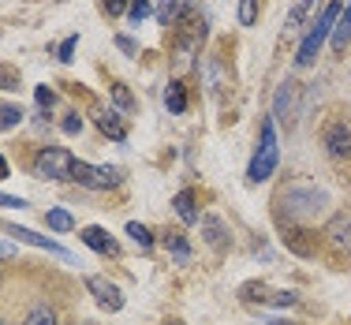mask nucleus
<instances>
[{"mask_svg": "<svg viewBox=\"0 0 351 325\" xmlns=\"http://www.w3.org/2000/svg\"><path fill=\"white\" fill-rule=\"evenodd\" d=\"M112 101L120 108H131V105H135V97H131V90L123 86V82H112Z\"/></svg>", "mask_w": 351, "mask_h": 325, "instance_id": "c85d7f7f", "label": "nucleus"}, {"mask_svg": "<svg viewBox=\"0 0 351 325\" xmlns=\"http://www.w3.org/2000/svg\"><path fill=\"white\" fill-rule=\"evenodd\" d=\"M60 128H64V135H79V131H82V116L79 112H68Z\"/></svg>", "mask_w": 351, "mask_h": 325, "instance_id": "7c9ffc66", "label": "nucleus"}, {"mask_svg": "<svg viewBox=\"0 0 351 325\" xmlns=\"http://www.w3.org/2000/svg\"><path fill=\"white\" fill-rule=\"evenodd\" d=\"M322 146L332 161H348L351 157V116L332 112L329 120L322 123Z\"/></svg>", "mask_w": 351, "mask_h": 325, "instance_id": "39448f33", "label": "nucleus"}, {"mask_svg": "<svg viewBox=\"0 0 351 325\" xmlns=\"http://www.w3.org/2000/svg\"><path fill=\"white\" fill-rule=\"evenodd\" d=\"M161 243H165V251H169L180 265H187V262H191V243H187V236H183L180 228L161 232Z\"/></svg>", "mask_w": 351, "mask_h": 325, "instance_id": "f3484780", "label": "nucleus"}, {"mask_svg": "<svg viewBox=\"0 0 351 325\" xmlns=\"http://www.w3.org/2000/svg\"><path fill=\"white\" fill-rule=\"evenodd\" d=\"M146 15H154V8H149V0H131V8H128V19H131V23H142Z\"/></svg>", "mask_w": 351, "mask_h": 325, "instance_id": "cd10ccee", "label": "nucleus"}, {"mask_svg": "<svg viewBox=\"0 0 351 325\" xmlns=\"http://www.w3.org/2000/svg\"><path fill=\"white\" fill-rule=\"evenodd\" d=\"M322 236H325V247H329V251H337L340 258L351 262V213H332L329 224L322 228Z\"/></svg>", "mask_w": 351, "mask_h": 325, "instance_id": "6e6552de", "label": "nucleus"}, {"mask_svg": "<svg viewBox=\"0 0 351 325\" xmlns=\"http://www.w3.org/2000/svg\"><path fill=\"white\" fill-rule=\"evenodd\" d=\"M75 49H79V34L64 38V41H60V49H56V53H60V60L68 64V60H75Z\"/></svg>", "mask_w": 351, "mask_h": 325, "instance_id": "c756f323", "label": "nucleus"}, {"mask_svg": "<svg viewBox=\"0 0 351 325\" xmlns=\"http://www.w3.org/2000/svg\"><path fill=\"white\" fill-rule=\"evenodd\" d=\"M82 325H97V322H82Z\"/></svg>", "mask_w": 351, "mask_h": 325, "instance_id": "e433bc0d", "label": "nucleus"}, {"mask_svg": "<svg viewBox=\"0 0 351 325\" xmlns=\"http://www.w3.org/2000/svg\"><path fill=\"white\" fill-rule=\"evenodd\" d=\"M0 228L8 232V236H15L19 243H30V247H41V251H49V254H56V258H64V262H71V251H64L60 243H53L49 236H38V232H30V228H23V224H0Z\"/></svg>", "mask_w": 351, "mask_h": 325, "instance_id": "9b49d317", "label": "nucleus"}, {"mask_svg": "<svg viewBox=\"0 0 351 325\" xmlns=\"http://www.w3.org/2000/svg\"><path fill=\"white\" fill-rule=\"evenodd\" d=\"M277 161H280V139H277V120L265 116L262 120V131H258V149L250 157V169H247V183H265L277 172Z\"/></svg>", "mask_w": 351, "mask_h": 325, "instance_id": "7ed1b4c3", "label": "nucleus"}, {"mask_svg": "<svg viewBox=\"0 0 351 325\" xmlns=\"http://www.w3.org/2000/svg\"><path fill=\"white\" fill-rule=\"evenodd\" d=\"M165 105H169V112H187V90H183V82H169L165 86Z\"/></svg>", "mask_w": 351, "mask_h": 325, "instance_id": "aec40b11", "label": "nucleus"}, {"mask_svg": "<svg viewBox=\"0 0 351 325\" xmlns=\"http://www.w3.org/2000/svg\"><path fill=\"white\" fill-rule=\"evenodd\" d=\"M329 206V195H325L322 187H314V183H288V187H280L277 195V217L280 224H303L317 217Z\"/></svg>", "mask_w": 351, "mask_h": 325, "instance_id": "f257e3e1", "label": "nucleus"}, {"mask_svg": "<svg viewBox=\"0 0 351 325\" xmlns=\"http://www.w3.org/2000/svg\"><path fill=\"white\" fill-rule=\"evenodd\" d=\"M254 19H258V0H239V23L254 27Z\"/></svg>", "mask_w": 351, "mask_h": 325, "instance_id": "bb28decb", "label": "nucleus"}, {"mask_svg": "<svg viewBox=\"0 0 351 325\" xmlns=\"http://www.w3.org/2000/svg\"><path fill=\"white\" fill-rule=\"evenodd\" d=\"M45 221H49V228H53V232H71L75 228V217L68 210H49Z\"/></svg>", "mask_w": 351, "mask_h": 325, "instance_id": "4be33fe9", "label": "nucleus"}, {"mask_svg": "<svg viewBox=\"0 0 351 325\" xmlns=\"http://www.w3.org/2000/svg\"><path fill=\"white\" fill-rule=\"evenodd\" d=\"M75 183H82V187L90 191H112L123 183V172L120 169H108V165H86L79 161V169H75Z\"/></svg>", "mask_w": 351, "mask_h": 325, "instance_id": "0eeeda50", "label": "nucleus"}, {"mask_svg": "<svg viewBox=\"0 0 351 325\" xmlns=\"http://www.w3.org/2000/svg\"><path fill=\"white\" fill-rule=\"evenodd\" d=\"M154 15L161 27H180V19L191 15V0H157Z\"/></svg>", "mask_w": 351, "mask_h": 325, "instance_id": "4468645a", "label": "nucleus"}, {"mask_svg": "<svg viewBox=\"0 0 351 325\" xmlns=\"http://www.w3.org/2000/svg\"><path fill=\"white\" fill-rule=\"evenodd\" d=\"M86 291L94 296V303L101 306V311H108V314L123 311V291L116 288L108 277H101V273H94V277H86Z\"/></svg>", "mask_w": 351, "mask_h": 325, "instance_id": "1a4fd4ad", "label": "nucleus"}, {"mask_svg": "<svg viewBox=\"0 0 351 325\" xmlns=\"http://www.w3.org/2000/svg\"><path fill=\"white\" fill-rule=\"evenodd\" d=\"M0 180H8V161H4V154H0Z\"/></svg>", "mask_w": 351, "mask_h": 325, "instance_id": "c9c22d12", "label": "nucleus"}, {"mask_svg": "<svg viewBox=\"0 0 351 325\" xmlns=\"http://www.w3.org/2000/svg\"><path fill=\"white\" fill-rule=\"evenodd\" d=\"M23 123V108L19 105H0V131H12Z\"/></svg>", "mask_w": 351, "mask_h": 325, "instance_id": "5701e85b", "label": "nucleus"}, {"mask_svg": "<svg viewBox=\"0 0 351 325\" xmlns=\"http://www.w3.org/2000/svg\"><path fill=\"white\" fill-rule=\"evenodd\" d=\"M75 169H79V161H75V154L64 146H45L34 157V165H30V172H34L38 180H53V183L75 180Z\"/></svg>", "mask_w": 351, "mask_h": 325, "instance_id": "20e7f679", "label": "nucleus"}, {"mask_svg": "<svg viewBox=\"0 0 351 325\" xmlns=\"http://www.w3.org/2000/svg\"><path fill=\"white\" fill-rule=\"evenodd\" d=\"M23 82H19V71L15 68H8V64H0V90H19Z\"/></svg>", "mask_w": 351, "mask_h": 325, "instance_id": "a878e982", "label": "nucleus"}, {"mask_svg": "<svg viewBox=\"0 0 351 325\" xmlns=\"http://www.w3.org/2000/svg\"><path fill=\"white\" fill-rule=\"evenodd\" d=\"M280 228H284V247H291L295 254H314L317 251V239H303V236H311V232L295 228V224H280Z\"/></svg>", "mask_w": 351, "mask_h": 325, "instance_id": "a211bd4d", "label": "nucleus"}, {"mask_svg": "<svg viewBox=\"0 0 351 325\" xmlns=\"http://www.w3.org/2000/svg\"><path fill=\"white\" fill-rule=\"evenodd\" d=\"M340 15H344V4H337V0H332V4H325V12L311 23L306 38L299 41V49H295V68H314V60H317V53H322V45L332 38V30H337Z\"/></svg>", "mask_w": 351, "mask_h": 325, "instance_id": "f03ea898", "label": "nucleus"}, {"mask_svg": "<svg viewBox=\"0 0 351 325\" xmlns=\"http://www.w3.org/2000/svg\"><path fill=\"white\" fill-rule=\"evenodd\" d=\"M79 239L90 247V251H97V254H120V247H116V239L108 236V232L101 228V224H86V228L79 232Z\"/></svg>", "mask_w": 351, "mask_h": 325, "instance_id": "ddd939ff", "label": "nucleus"}, {"mask_svg": "<svg viewBox=\"0 0 351 325\" xmlns=\"http://www.w3.org/2000/svg\"><path fill=\"white\" fill-rule=\"evenodd\" d=\"M34 97H38V105H41V108H53V101H56V94H53L49 86H38V90H34Z\"/></svg>", "mask_w": 351, "mask_h": 325, "instance_id": "473e14b6", "label": "nucleus"}, {"mask_svg": "<svg viewBox=\"0 0 351 325\" xmlns=\"http://www.w3.org/2000/svg\"><path fill=\"white\" fill-rule=\"evenodd\" d=\"M172 210H176V217H180L183 224H198L202 217H198V195L191 187H183L180 195L172 198Z\"/></svg>", "mask_w": 351, "mask_h": 325, "instance_id": "2eb2a0df", "label": "nucleus"}, {"mask_svg": "<svg viewBox=\"0 0 351 325\" xmlns=\"http://www.w3.org/2000/svg\"><path fill=\"white\" fill-rule=\"evenodd\" d=\"M198 224H202V239L213 247V251H221V247H228V239H232V236H228V228H224V221H221V217L206 213Z\"/></svg>", "mask_w": 351, "mask_h": 325, "instance_id": "dca6fc26", "label": "nucleus"}, {"mask_svg": "<svg viewBox=\"0 0 351 325\" xmlns=\"http://www.w3.org/2000/svg\"><path fill=\"white\" fill-rule=\"evenodd\" d=\"M311 8H314V0H295V8L288 12V19H284V27H288V30H295L299 23L306 19V12H311Z\"/></svg>", "mask_w": 351, "mask_h": 325, "instance_id": "393cba45", "label": "nucleus"}, {"mask_svg": "<svg viewBox=\"0 0 351 325\" xmlns=\"http://www.w3.org/2000/svg\"><path fill=\"white\" fill-rule=\"evenodd\" d=\"M23 325H56V314H53V311H49V306H45V303H38V306H34V311H30V314H27V318H23Z\"/></svg>", "mask_w": 351, "mask_h": 325, "instance_id": "b1692460", "label": "nucleus"}, {"mask_svg": "<svg viewBox=\"0 0 351 325\" xmlns=\"http://www.w3.org/2000/svg\"><path fill=\"white\" fill-rule=\"evenodd\" d=\"M202 38H206V23L195 19V15H187L183 27H180V34H176V41H172L176 56H180V60H183V56H195L198 45H202Z\"/></svg>", "mask_w": 351, "mask_h": 325, "instance_id": "9d476101", "label": "nucleus"}, {"mask_svg": "<svg viewBox=\"0 0 351 325\" xmlns=\"http://www.w3.org/2000/svg\"><path fill=\"white\" fill-rule=\"evenodd\" d=\"M116 45H120V49H123V53H128V56H135V53H138V45H135V41H131V38H116Z\"/></svg>", "mask_w": 351, "mask_h": 325, "instance_id": "f704fd0d", "label": "nucleus"}, {"mask_svg": "<svg viewBox=\"0 0 351 325\" xmlns=\"http://www.w3.org/2000/svg\"><path fill=\"white\" fill-rule=\"evenodd\" d=\"M128 8H131V0H105L108 15H128Z\"/></svg>", "mask_w": 351, "mask_h": 325, "instance_id": "72a5a7b5", "label": "nucleus"}, {"mask_svg": "<svg viewBox=\"0 0 351 325\" xmlns=\"http://www.w3.org/2000/svg\"><path fill=\"white\" fill-rule=\"evenodd\" d=\"M299 82H280V90H277V97H273V120L277 123H284V128H291V123L299 120V116H303V105H299Z\"/></svg>", "mask_w": 351, "mask_h": 325, "instance_id": "423d86ee", "label": "nucleus"}, {"mask_svg": "<svg viewBox=\"0 0 351 325\" xmlns=\"http://www.w3.org/2000/svg\"><path fill=\"white\" fill-rule=\"evenodd\" d=\"M0 206H4V210H27V198H19V195H4V191H0Z\"/></svg>", "mask_w": 351, "mask_h": 325, "instance_id": "2f4dec72", "label": "nucleus"}, {"mask_svg": "<svg viewBox=\"0 0 351 325\" xmlns=\"http://www.w3.org/2000/svg\"><path fill=\"white\" fill-rule=\"evenodd\" d=\"M90 116H94V123L105 131L108 139H116V143H123V139H128V123L120 120V112H116V108L94 105V108H90Z\"/></svg>", "mask_w": 351, "mask_h": 325, "instance_id": "f8f14e48", "label": "nucleus"}, {"mask_svg": "<svg viewBox=\"0 0 351 325\" xmlns=\"http://www.w3.org/2000/svg\"><path fill=\"white\" fill-rule=\"evenodd\" d=\"M128 236L135 239V247H138V251H154V232H149L146 224L131 221V224H128Z\"/></svg>", "mask_w": 351, "mask_h": 325, "instance_id": "412c9836", "label": "nucleus"}, {"mask_svg": "<svg viewBox=\"0 0 351 325\" xmlns=\"http://www.w3.org/2000/svg\"><path fill=\"white\" fill-rule=\"evenodd\" d=\"M348 45H351V0H348L344 15H340L337 30H332V53L344 56V53H348Z\"/></svg>", "mask_w": 351, "mask_h": 325, "instance_id": "6ab92c4d", "label": "nucleus"}]
</instances>
